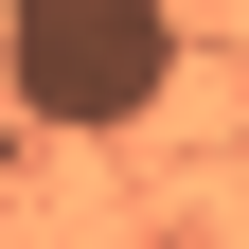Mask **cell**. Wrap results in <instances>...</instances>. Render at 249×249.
Masks as SVG:
<instances>
[{
  "instance_id": "1",
  "label": "cell",
  "mask_w": 249,
  "mask_h": 249,
  "mask_svg": "<svg viewBox=\"0 0 249 249\" xmlns=\"http://www.w3.org/2000/svg\"><path fill=\"white\" fill-rule=\"evenodd\" d=\"M0 89L18 124H160L178 107V0H0Z\"/></svg>"
}]
</instances>
